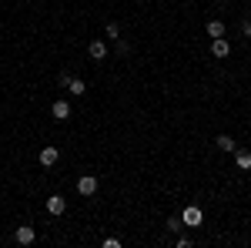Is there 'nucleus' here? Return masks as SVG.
I'll return each mask as SVG.
<instances>
[{
    "mask_svg": "<svg viewBox=\"0 0 251 248\" xmlns=\"http://www.w3.org/2000/svg\"><path fill=\"white\" fill-rule=\"evenodd\" d=\"M211 54H214L218 60H225L228 54H231V44H228L225 37H211Z\"/></svg>",
    "mask_w": 251,
    "mask_h": 248,
    "instance_id": "nucleus-4",
    "label": "nucleus"
},
{
    "mask_svg": "<svg viewBox=\"0 0 251 248\" xmlns=\"http://www.w3.org/2000/svg\"><path fill=\"white\" fill-rule=\"evenodd\" d=\"M117 34H121V27H117L114 20H111V24H107V37H117Z\"/></svg>",
    "mask_w": 251,
    "mask_h": 248,
    "instance_id": "nucleus-15",
    "label": "nucleus"
},
{
    "mask_svg": "<svg viewBox=\"0 0 251 248\" xmlns=\"http://www.w3.org/2000/svg\"><path fill=\"white\" fill-rule=\"evenodd\" d=\"M234 165L238 171H251V151H234Z\"/></svg>",
    "mask_w": 251,
    "mask_h": 248,
    "instance_id": "nucleus-9",
    "label": "nucleus"
},
{
    "mask_svg": "<svg viewBox=\"0 0 251 248\" xmlns=\"http://www.w3.org/2000/svg\"><path fill=\"white\" fill-rule=\"evenodd\" d=\"M57 158H60V151L54 148V144H47V148L40 151V165H44V168H54V165H57Z\"/></svg>",
    "mask_w": 251,
    "mask_h": 248,
    "instance_id": "nucleus-5",
    "label": "nucleus"
},
{
    "mask_svg": "<svg viewBox=\"0 0 251 248\" xmlns=\"http://www.w3.org/2000/svg\"><path fill=\"white\" fill-rule=\"evenodd\" d=\"M67 91H71V94H74V97H80V94H84V91H87V84H84L80 77H71V84H67Z\"/></svg>",
    "mask_w": 251,
    "mask_h": 248,
    "instance_id": "nucleus-12",
    "label": "nucleus"
},
{
    "mask_svg": "<svg viewBox=\"0 0 251 248\" xmlns=\"http://www.w3.org/2000/svg\"><path fill=\"white\" fill-rule=\"evenodd\" d=\"M181 221H184V228H198V225L204 221V211L191 205V208H184V211H181Z\"/></svg>",
    "mask_w": 251,
    "mask_h": 248,
    "instance_id": "nucleus-1",
    "label": "nucleus"
},
{
    "mask_svg": "<svg viewBox=\"0 0 251 248\" xmlns=\"http://www.w3.org/2000/svg\"><path fill=\"white\" fill-rule=\"evenodd\" d=\"M57 84H60V87H67V84H71V74H67V71H60V77H57Z\"/></svg>",
    "mask_w": 251,
    "mask_h": 248,
    "instance_id": "nucleus-16",
    "label": "nucleus"
},
{
    "mask_svg": "<svg viewBox=\"0 0 251 248\" xmlns=\"http://www.w3.org/2000/svg\"><path fill=\"white\" fill-rule=\"evenodd\" d=\"M204 30H208V37H225V24H221V20H208Z\"/></svg>",
    "mask_w": 251,
    "mask_h": 248,
    "instance_id": "nucleus-11",
    "label": "nucleus"
},
{
    "mask_svg": "<svg viewBox=\"0 0 251 248\" xmlns=\"http://www.w3.org/2000/svg\"><path fill=\"white\" fill-rule=\"evenodd\" d=\"M14 242H17V245H34V242H37V231L30 228V225H20V228L14 231Z\"/></svg>",
    "mask_w": 251,
    "mask_h": 248,
    "instance_id": "nucleus-3",
    "label": "nucleus"
},
{
    "mask_svg": "<svg viewBox=\"0 0 251 248\" xmlns=\"http://www.w3.org/2000/svg\"><path fill=\"white\" fill-rule=\"evenodd\" d=\"M50 114H54V121H67L71 117V104L67 101H54L50 104Z\"/></svg>",
    "mask_w": 251,
    "mask_h": 248,
    "instance_id": "nucleus-6",
    "label": "nucleus"
},
{
    "mask_svg": "<svg viewBox=\"0 0 251 248\" xmlns=\"http://www.w3.org/2000/svg\"><path fill=\"white\" fill-rule=\"evenodd\" d=\"M184 228V221L181 218H168V231H181Z\"/></svg>",
    "mask_w": 251,
    "mask_h": 248,
    "instance_id": "nucleus-13",
    "label": "nucleus"
},
{
    "mask_svg": "<svg viewBox=\"0 0 251 248\" xmlns=\"http://www.w3.org/2000/svg\"><path fill=\"white\" fill-rule=\"evenodd\" d=\"M214 144H218L221 151H238V144H234L231 134H218V138H214Z\"/></svg>",
    "mask_w": 251,
    "mask_h": 248,
    "instance_id": "nucleus-10",
    "label": "nucleus"
},
{
    "mask_svg": "<svg viewBox=\"0 0 251 248\" xmlns=\"http://www.w3.org/2000/svg\"><path fill=\"white\" fill-rule=\"evenodd\" d=\"M77 194H84V198L97 194V178H94V174H80V178H77Z\"/></svg>",
    "mask_w": 251,
    "mask_h": 248,
    "instance_id": "nucleus-2",
    "label": "nucleus"
},
{
    "mask_svg": "<svg viewBox=\"0 0 251 248\" xmlns=\"http://www.w3.org/2000/svg\"><path fill=\"white\" fill-rule=\"evenodd\" d=\"M241 34H245V37H251V20H245V24H241Z\"/></svg>",
    "mask_w": 251,
    "mask_h": 248,
    "instance_id": "nucleus-17",
    "label": "nucleus"
},
{
    "mask_svg": "<svg viewBox=\"0 0 251 248\" xmlns=\"http://www.w3.org/2000/svg\"><path fill=\"white\" fill-rule=\"evenodd\" d=\"M47 211H50V215H64V211H67V201H64L60 194H54V198H47Z\"/></svg>",
    "mask_w": 251,
    "mask_h": 248,
    "instance_id": "nucleus-8",
    "label": "nucleus"
},
{
    "mask_svg": "<svg viewBox=\"0 0 251 248\" xmlns=\"http://www.w3.org/2000/svg\"><path fill=\"white\" fill-rule=\"evenodd\" d=\"M117 54H131V44L127 40H117Z\"/></svg>",
    "mask_w": 251,
    "mask_h": 248,
    "instance_id": "nucleus-14",
    "label": "nucleus"
},
{
    "mask_svg": "<svg viewBox=\"0 0 251 248\" xmlns=\"http://www.w3.org/2000/svg\"><path fill=\"white\" fill-rule=\"evenodd\" d=\"M87 54H91L94 60H104V57H107V44H104V40H91Z\"/></svg>",
    "mask_w": 251,
    "mask_h": 248,
    "instance_id": "nucleus-7",
    "label": "nucleus"
}]
</instances>
